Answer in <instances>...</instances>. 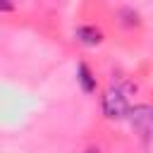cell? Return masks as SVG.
I'll return each mask as SVG.
<instances>
[{
	"label": "cell",
	"mask_w": 153,
	"mask_h": 153,
	"mask_svg": "<svg viewBox=\"0 0 153 153\" xmlns=\"http://www.w3.org/2000/svg\"><path fill=\"white\" fill-rule=\"evenodd\" d=\"M100 108L108 120H124V117H129V110H131L127 91L122 86H110L100 98Z\"/></svg>",
	"instance_id": "1"
},
{
	"label": "cell",
	"mask_w": 153,
	"mask_h": 153,
	"mask_svg": "<svg viewBox=\"0 0 153 153\" xmlns=\"http://www.w3.org/2000/svg\"><path fill=\"white\" fill-rule=\"evenodd\" d=\"M127 120L131 122V127H134L139 134L148 136V134L153 131V105H148V103L134 105V108L129 110V117H127Z\"/></svg>",
	"instance_id": "2"
},
{
	"label": "cell",
	"mask_w": 153,
	"mask_h": 153,
	"mask_svg": "<svg viewBox=\"0 0 153 153\" xmlns=\"http://www.w3.org/2000/svg\"><path fill=\"white\" fill-rule=\"evenodd\" d=\"M74 38L81 43V45H100L103 43V31L98 29V26H91V24H84V26H76L74 29Z\"/></svg>",
	"instance_id": "3"
},
{
	"label": "cell",
	"mask_w": 153,
	"mask_h": 153,
	"mask_svg": "<svg viewBox=\"0 0 153 153\" xmlns=\"http://www.w3.org/2000/svg\"><path fill=\"white\" fill-rule=\"evenodd\" d=\"M76 81H79V86H81L84 93H93L96 91V76H93V72H91V67L86 62H79V67H76Z\"/></svg>",
	"instance_id": "4"
},
{
	"label": "cell",
	"mask_w": 153,
	"mask_h": 153,
	"mask_svg": "<svg viewBox=\"0 0 153 153\" xmlns=\"http://www.w3.org/2000/svg\"><path fill=\"white\" fill-rule=\"evenodd\" d=\"M120 17H122V24H124V26H139V24H141L139 12H134L131 7H122V10H120Z\"/></svg>",
	"instance_id": "5"
},
{
	"label": "cell",
	"mask_w": 153,
	"mask_h": 153,
	"mask_svg": "<svg viewBox=\"0 0 153 153\" xmlns=\"http://www.w3.org/2000/svg\"><path fill=\"white\" fill-rule=\"evenodd\" d=\"M0 7H2V12H12L14 10V2L12 0H0Z\"/></svg>",
	"instance_id": "6"
},
{
	"label": "cell",
	"mask_w": 153,
	"mask_h": 153,
	"mask_svg": "<svg viewBox=\"0 0 153 153\" xmlns=\"http://www.w3.org/2000/svg\"><path fill=\"white\" fill-rule=\"evenodd\" d=\"M84 153H100V151H98V148H96V146H91V148H86V151H84Z\"/></svg>",
	"instance_id": "7"
}]
</instances>
